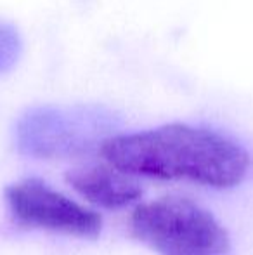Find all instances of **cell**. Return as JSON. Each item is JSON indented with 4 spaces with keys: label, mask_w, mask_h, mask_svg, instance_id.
Listing matches in <instances>:
<instances>
[{
    "label": "cell",
    "mask_w": 253,
    "mask_h": 255,
    "mask_svg": "<svg viewBox=\"0 0 253 255\" xmlns=\"http://www.w3.org/2000/svg\"><path fill=\"white\" fill-rule=\"evenodd\" d=\"M99 151L111 167L128 175L217 189L238 186L250 167L248 153L233 139L187 124L111 135Z\"/></svg>",
    "instance_id": "1"
},
{
    "label": "cell",
    "mask_w": 253,
    "mask_h": 255,
    "mask_svg": "<svg viewBox=\"0 0 253 255\" xmlns=\"http://www.w3.org/2000/svg\"><path fill=\"white\" fill-rule=\"evenodd\" d=\"M130 233L160 255H229L231 250L224 226L206 208L179 196L135 207Z\"/></svg>",
    "instance_id": "2"
},
{
    "label": "cell",
    "mask_w": 253,
    "mask_h": 255,
    "mask_svg": "<svg viewBox=\"0 0 253 255\" xmlns=\"http://www.w3.org/2000/svg\"><path fill=\"white\" fill-rule=\"evenodd\" d=\"M108 122L85 110H38L17 127L21 153L37 158H71L94 151L108 141Z\"/></svg>",
    "instance_id": "3"
},
{
    "label": "cell",
    "mask_w": 253,
    "mask_h": 255,
    "mask_svg": "<svg viewBox=\"0 0 253 255\" xmlns=\"http://www.w3.org/2000/svg\"><path fill=\"white\" fill-rule=\"evenodd\" d=\"M9 210L17 224L75 238H97L102 219L38 179H24L5 189Z\"/></svg>",
    "instance_id": "4"
},
{
    "label": "cell",
    "mask_w": 253,
    "mask_h": 255,
    "mask_svg": "<svg viewBox=\"0 0 253 255\" xmlns=\"http://www.w3.org/2000/svg\"><path fill=\"white\" fill-rule=\"evenodd\" d=\"M66 181L88 203L108 210L123 208L142 196V188L132 179V175L111 165L73 168L66 174Z\"/></svg>",
    "instance_id": "5"
},
{
    "label": "cell",
    "mask_w": 253,
    "mask_h": 255,
    "mask_svg": "<svg viewBox=\"0 0 253 255\" xmlns=\"http://www.w3.org/2000/svg\"><path fill=\"white\" fill-rule=\"evenodd\" d=\"M19 51V40L12 28L0 24V70L14 63Z\"/></svg>",
    "instance_id": "6"
}]
</instances>
